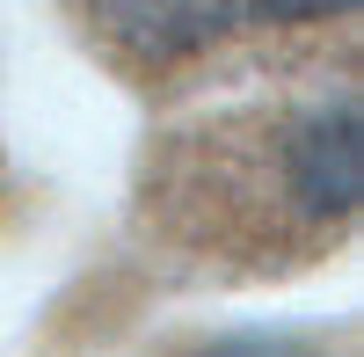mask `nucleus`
Wrapping results in <instances>:
<instances>
[{
	"mask_svg": "<svg viewBox=\"0 0 364 357\" xmlns=\"http://www.w3.org/2000/svg\"><path fill=\"white\" fill-rule=\"evenodd\" d=\"M284 190L306 219H350L364 197V124L357 102L336 95L284 139Z\"/></svg>",
	"mask_w": 364,
	"mask_h": 357,
	"instance_id": "1",
	"label": "nucleus"
},
{
	"mask_svg": "<svg viewBox=\"0 0 364 357\" xmlns=\"http://www.w3.org/2000/svg\"><path fill=\"white\" fill-rule=\"evenodd\" d=\"M87 22L139 66H175L226 37L240 0H87Z\"/></svg>",
	"mask_w": 364,
	"mask_h": 357,
	"instance_id": "2",
	"label": "nucleus"
},
{
	"mask_svg": "<svg viewBox=\"0 0 364 357\" xmlns=\"http://www.w3.org/2000/svg\"><path fill=\"white\" fill-rule=\"evenodd\" d=\"M357 0H240V15L262 22H321V15H350Z\"/></svg>",
	"mask_w": 364,
	"mask_h": 357,
	"instance_id": "3",
	"label": "nucleus"
}]
</instances>
